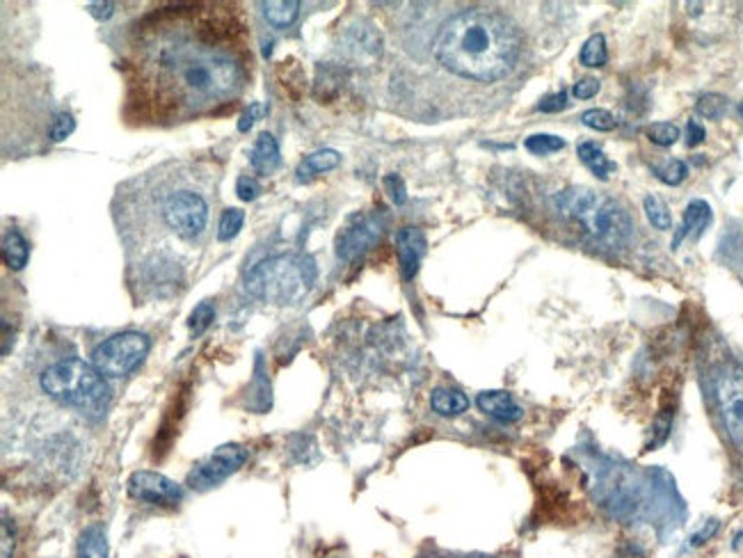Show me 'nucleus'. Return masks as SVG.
Segmentation results:
<instances>
[{"label": "nucleus", "instance_id": "f257e3e1", "mask_svg": "<svg viewBox=\"0 0 743 558\" xmlns=\"http://www.w3.org/2000/svg\"><path fill=\"white\" fill-rule=\"evenodd\" d=\"M252 55L243 16L229 3H178L138 25L131 105L151 122H186L240 96Z\"/></svg>", "mask_w": 743, "mask_h": 558}, {"label": "nucleus", "instance_id": "f03ea898", "mask_svg": "<svg viewBox=\"0 0 743 558\" xmlns=\"http://www.w3.org/2000/svg\"><path fill=\"white\" fill-rule=\"evenodd\" d=\"M435 58L460 78L492 83L511 74L520 58V35L492 10H465L437 32Z\"/></svg>", "mask_w": 743, "mask_h": 558}, {"label": "nucleus", "instance_id": "7ed1b4c3", "mask_svg": "<svg viewBox=\"0 0 743 558\" xmlns=\"http://www.w3.org/2000/svg\"><path fill=\"white\" fill-rule=\"evenodd\" d=\"M554 206L563 218L572 220L593 242L606 250H620L630 242L634 224L630 213L615 199L590 188H567L554 195Z\"/></svg>", "mask_w": 743, "mask_h": 558}, {"label": "nucleus", "instance_id": "20e7f679", "mask_svg": "<svg viewBox=\"0 0 743 558\" xmlns=\"http://www.w3.org/2000/svg\"><path fill=\"white\" fill-rule=\"evenodd\" d=\"M316 263L304 254H277L249 270L245 288L249 296L273 305H295L312 291Z\"/></svg>", "mask_w": 743, "mask_h": 558}, {"label": "nucleus", "instance_id": "39448f33", "mask_svg": "<svg viewBox=\"0 0 743 558\" xmlns=\"http://www.w3.org/2000/svg\"><path fill=\"white\" fill-rule=\"evenodd\" d=\"M41 389L65 406L95 410L108 398V385L92 364L83 360H62L41 373Z\"/></svg>", "mask_w": 743, "mask_h": 558}, {"label": "nucleus", "instance_id": "423d86ee", "mask_svg": "<svg viewBox=\"0 0 743 558\" xmlns=\"http://www.w3.org/2000/svg\"><path fill=\"white\" fill-rule=\"evenodd\" d=\"M713 398L729 442L743 453V366L728 361L716 369Z\"/></svg>", "mask_w": 743, "mask_h": 558}, {"label": "nucleus", "instance_id": "0eeeda50", "mask_svg": "<svg viewBox=\"0 0 743 558\" xmlns=\"http://www.w3.org/2000/svg\"><path fill=\"white\" fill-rule=\"evenodd\" d=\"M147 334L140 332H124L105 339L92 352V366L105 378H124L147 357L149 352Z\"/></svg>", "mask_w": 743, "mask_h": 558}, {"label": "nucleus", "instance_id": "6e6552de", "mask_svg": "<svg viewBox=\"0 0 743 558\" xmlns=\"http://www.w3.org/2000/svg\"><path fill=\"white\" fill-rule=\"evenodd\" d=\"M248 460V449L240 444H222L213 451L211 455L199 460L188 474V485L197 492H206V489L215 488L229 476L236 474Z\"/></svg>", "mask_w": 743, "mask_h": 558}, {"label": "nucleus", "instance_id": "1a4fd4ad", "mask_svg": "<svg viewBox=\"0 0 743 558\" xmlns=\"http://www.w3.org/2000/svg\"><path fill=\"white\" fill-rule=\"evenodd\" d=\"M163 215L174 233H178L186 241H193L206 227L208 206L202 195L193 193V190H181V193L169 195Z\"/></svg>", "mask_w": 743, "mask_h": 558}, {"label": "nucleus", "instance_id": "9d476101", "mask_svg": "<svg viewBox=\"0 0 743 558\" xmlns=\"http://www.w3.org/2000/svg\"><path fill=\"white\" fill-rule=\"evenodd\" d=\"M129 494L135 501L154 506H177L184 489L159 471H135L129 479Z\"/></svg>", "mask_w": 743, "mask_h": 558}, {"label": "nucleus", "instance_id": "9b49d317", "mask_svg": "<svg viewBox=\"0 0 743 558\" xmlns=\"http://www.w3.org/2000/svg\"><path fill=\"white\" fill-rule=\"evenodd\" d=\"M382 233V224L377 215H357L350 224L339 232L337 236V257L341 261H352L367 250H371Z\"/></svg>", "mask_w": 743, "mask_h": 558}, {"label": "nucleus", "instance_id": "f8f14e48", "mask_svg": "<svg viewBox=\"0 0 743 558\" xmlns=\"http://www.w3.org/2000/svg\"><path fill=\"white\" fill-rule=\"evenodd\" d=\"M396 247H398V263H401V275L405 282L414 279L421 259L426 254L428 241L423 236L421 229L416 227H403L396 233Z\"/></svg>", "mask_w": 743, "mask_h": 558}, {"label": "nucleus", "instance_id": "ddd939ff", "mask_svg": "<svg viewBox=\"0 0 743 558\" xmlns=\"http://www.w3.org/2000/svg\"><path fill=\"white\" fill-rule=\"evenodd\" d=\"M711 220H713L711 206H709L704 199H693V202H689V206H686V211H684L682 224H679L677 233H675V238H673V250H677V247L682 245L686 238L702 236L704 229L711 224Z\"/></svg>", "mask_w": 743, "mask_h": 558}, {"label": "nucleus", "instance_id": "4468645a", "mask_svg": "<svg viewBox=\"0 0 743 558\" xmlns=\"http://www.w3.org/2000/svg\"><path fill=\"white\" fill-rule=\"evenodd\" d=\"M476 406L481 407V412H485L487 416L501 421V424H515L524 415V410L517 406V400L508 391H483L476 398Z\"/></svg>", "mask_w": 743, "mask_h": 558}, {"label": "nucleus", "instance_id": "2eb2a0df", "mask_svg": "<svg viewBox=\"0 0 743 558\" xmlns=\"http://www.w3.org/2000/svg\"><path fill=\"white\" fill-rule=\"evenodd\" d=\"M249 163L254 172L273 174L279 165V144L270 133H261L249 151Z\"/></svg>", "mask_w": 743, "mask_h": 558}, {"label": "nucleus", "instance_id": "dca6fc26", "mask_svg": "<svg viewBox=\"0 0 743 558\" xmlns=\"http://www.w3.org/2000/svg\"><path fill=\"white\" fill-rule=\"evenodd\" d=\"M430 407L439 416H458L469 410V398L451 387H439L430 394Z\"/></svg>", "mask_w": 743, "mask_h": 558}, {"label": "nucleus", "instance_id": "f3484780", "mask_svg": "<svg viewBox=\"0 0 743 558\" xmlns=\"http://www.w3.org/2000/svg\"><path fill=\"white\" fill-rule=\"evenodd\" d=\"M576 153H579L581 163H584L585 168L594 174V177L602 178V181H606L609 174L615 169V163L613 160H609L604 149H602L597 142H581L579 147H576Z\"/></svg>", "mask_w": 743, "mask_h": 558}, {"label": "nucleus", "instance_id": "a211bd4d", "mask_svg": "<svg viewBox=\"0 0 743 558\" xmlns=\"http://www.w3.org/2000/svg\"><path fill=\"white\" fill-rule=\"evenodd\" d=\"M339 163H341V153L334 151V149H321V151L309 153L307 159L300 163V168H297V178L304 181V178L316 177V174L330 172V169L337 168Z\"/></svg>", "mask_w": 743, "mask_h": 558}, {"label": "nucleus", "instance_id": "6ab92c4d", "mask_svg": "<svg viewBox=\"0 0 743 558\" xmlns=\"http://www.w3.org/2000/svg\"><path fill=\"white\" fill-rule=\"evenodd\" d=\"M78 558H108V540L101 524H89L78 540Z\"/></svg>", "mask_w": 743, "mask_h": 558}, {"label": "nucleus", "instance_id": "aec40b11", "mask_svg": "<svg viewBox=\"0 0 743 558\" xmlns=\"http://www.w3.org/2000/svg\"><path fill=\"white\" fill-rule=\"evenodd\" d=\"M28 241L21 236V232L10 229V232L3 236V261H5L12 270H21V268L28 263Z\"/></svg>", "mask_w": 743, "mask_h": 558}, {"label": "nucleus", "instance_id": "412c9836", "mask_svg": "<svg viewBox=\"0 0 743 558\" xmlns=\"http://www.w3.org/2000/svg\"><path fill=\"white\" fill-rule=\"evenodd\" d=\"M263 14L275 28H288L300 14V3L297 0H270V3H263Z\"/></svg>", "mask_w": 743, "mask_h": 558}, {"label": "nucleus", "instance_id": "4be33fe9", "mask_svg": "<svg viewBox=\"0 0 743 558\" xmlns=\"http://www.w3.org/2000/svg\"><path fill=\"white\" fill-rule=\"evenodd\" d=\"M643 208H645V215H648L649 224H652L654 229H659V232H668V229H673V215H670V211H668V204H666L659 195H652V193L645 195Z\"/></svg>", "mask_w": 743, "mask_h": 558}, {"label": "nucleus", "instance_id": "5701e85b", "mask_svg": "<svg viewBox=\"0 0 743 558\" xmlns=\"http://www.w3.org/2000/svg\"><path fill=\"white\" fill-rule=\"evenodd\" d=\"M609 59V50H606V37L604 35H593L585 40L584 49H581V62L590 69H600V67L606 65Z\"/></svg>", "mask_w": 743, "mask_h": 558}, {"label": "nucleus", "instance_id": "b1692460", "mask_svg": "<svg viewBox=\"0 0 743 558\" xmlns=\"http://www.w3.org/2000/svg\"><path fill=\"white\" fill-rule=\"evenodd\" d=\"M524 147L529 149L535 156H547V153H554L565 149V140L558 138V135H549V133H535L529 135L524 142Z\"/></svg>", "mask_w": 743, "mask_h": 558}, {"label": "nucleus", "instance_id": "393cba45", "mask_svg": "<svg viewBox=\"0 0 743 558\" xmlns=\"http://www.w3.org/2000/svg\"><path fill=\"white\" fill-rule=\"evenodd\" d=\"M215 318V306L213 302H199L197 306L193 309V314H190V321H188V330L193 336H202L204 332L208 330V325L213 323Z\"/></svg>", "mask_w": 743, "mask_h": 558}, {"label": "nucleus", "instance_id": "a878e982", "mask_svg": "<svg viewBox=\"0 0 743 558\" xmlns=\"http://www.w3.org/2000/svg\"><path fill=\"white\" fill-rule=\"evenodd\" d=\"M654 174H657L666 186H679L684 178L689 177V165L679 159H670L666 160L664 165H659V168H654Z\"/></svg>", "mask_w": 743, "mask_h": 558}, {"label": "nucleus", "instance_id": "bb28decb", "mask_svg": "<svg viewBox=\"0 0 743 558\" xmlns=\"http://www.w3.org/2000/svg\"><path fill=\"white\" fill-rule=\"evenodd\" d=\"M728 99L723 95H704L695 104V113L704 119H720L728 113Z\"/></svg>", "mask_w": 743, "mask_h": 558}, {"label": "nucleus", "instance_id": "cd10ccee", "mask_svg": "<svg viewBox=\"0 0 743 558\" xmlns=\"http://www.w3.org/2000/svg\"><path fill=\"white\" fill-rule=\"evenodd\" d=\"M645 135L649 138V142L659 144V147H670V144H675L679 140V129L670 122H657L649 123L648 129H645Z\"/></svg>", "mask_w": 743, "mask_h": 558}, {"label": "nucleus", "instance_id": "c85d7f7f", "mask_svg": "<svg viewBox=\"0 0 743 558\" xmlns=\"http://www.w3.org/2000/svg\"><path fill=\"white\" fill-rule=\"evenodd\" d=\"M581 122H584L588 129L602 131V133H609V131H613L615 126H618V119H615L613 114L604 108L585 110V113L581 114Z\"/></svg>", "mask_w": 743, "mask_h": 558}, {"label": "nucleus", "instance_id": "c756f323", "mask_svg": "<svg viewBox=\"0 0 743 558\" xmlns=\"http://www.w3.org/2000/svg\"><path fill=\"white\" fill-rule=\"evenodd\" d=\"M670 428H673V410L666 407V410H661L659 415H657V421H654L652 440L648 442V451L659 449L661 444H666V440H668L670 435Z\"/></svg>", "mask_w": 743, "mask_h": 558}, {"label": "nucleus", "instance_id": "7c9ffc66", "mask_svg": "<svg viewBox=\"0 0 743 558\" xmlns=\"http://www.w3.org/2000/svg\"><path fill=\"white\" fill-rule=\"evenodd\" d=\"M245 223V213L240 208H227L220 218V227H218V238L220 241H231L240 227Z\"/></svg>", "mask_w": 743, "mask_h": 558}, {"label": "nucleus", "instance_id": "2f4dec72", "mask_svg": "<svg viewBox=\"0 0 743 558\" xmlns=\"http://www.w3.org/2000/svg\"><path fill=\"white\" fill-rule=\"evenodd\" d=\"M74 131H76V119L71 117L69 113H58L49 126V138L53 140V142H62V140L69 138Z\"/></svg>", "mask_w": 743, "mask_h": 558}, {"label": "nucleus", "instance_id": "473e14b6", "mask_svg": "<svg viewBox=\"0 0 743 558\" xmlns=\"http://www.w3.org/2000/svg\"><path fill=\"white\" fill-rule=\"evenodd\" d=\"M236 193L243 202H254L261 195V183L254 177H240L236 183Z\"/></svg>", "mask_w": 743, "mask_h": 558}, {"label": "nucleus", "instance_id": "72a5a7b5", "mask_svg": "<svg viewBox=\"0 0 743 558\" xmlns=\"http://www.w3.org/2000/svg\"><path fill=\"white\" fill-rule=\"evenodd\" d=\"M385 188L389 190V197L394 199V204H405L407 202V190H405V183H403V178L398 177V174H389V177H385Z\"/></svg>", "mask_w": 743, "mask_h": 558}, {"label": "nucleus", "instance_id": "f704fd0d", "mask_svg": "<svg viewBox=\"0 0 743 558\" xmlns=\"http://www.w3.org/2000/svg\"><path fill=\"white\" fill-rule=\"evenodd\" d=\"M565 108H567V92H556V95L545 96V99L538 104L540 113H560V110Z\"/></svg>", "mask_w": 743, "mask_h": 558}, {"label": "nucleus", "instance_id": "c9c22d12", "mask_svg": "<svg viewBox=\"0 0 743 558\" xmlns=\"http://www.w3.org/2000/svg\"><path fill=\"white\" fill-rule=\"evenodd\" d=\"M263 113H266V108H263L261 104L249 105V110H245L243 117H240V122H238V131H240V133H248L254 123H257V119L263 117Z\"/></svg>", "mask_w": 743, "mask_h": 558}, {"label": "nucleus", "instance_id": "e433bc0d", "mask_svg": "<svg viewBox=\"0 0 743 558\" xmlns=\"http://www.w3.org/2000/svg\"><path fill=\"white\" fill-rule=\"evenodd\" d=\"M572 92H575L576 99H593V96H597V92H600V80H594V78L579 80Z\"/></svg>", "mask_w": 743, "mask_h": 558}, {"label": "nucleus", "instance_id": "4c0bfd02", "mask_svg": "<svg viewBox=\"0 0 743 558\" xmlns=\"http://www.w3.org/2000/svg\"><path fill=\"white\" fill-rule=\"evenodd\" d=\"M719 519H709V522H704L702 529L698 531V534L691 535V547H698V544H704L707 540H711L713 535H716V531H719Z\"/></svg>", "mask_w": 743, "mask_h": 558}, {"label": "nucleus", "instance_id": "58836bf2", "mask_svg": "<svg viewBox=\"0 0 743 558\" xmlns=\"http://www.w3.org/2000/svg\"><path fill=\"white\" fill-rule=\"evenodd\" d=\"M704 135H707V131H704L702 123L698 119H689V123H686V147H698L700 142H704Z\"/></svg>", "mask_w": 743, "mask_h": 558}, {"label": "nucleus", "instance_id": "ea45409f", "mask_svg": "<svg viewBox=\"0 0 743 558\" xmlns=\"http://www.w3.org/2000/svg\"><path fill=\"white\" fill-rule=\"evenodd\" d=\"M87 12L92 16H96L99 21L110 19V14L114 12V3H89Z\"/></svg>", "mask_w": 743, "mask_h": 558}, {"label": "nucleus", "instance_id": "a19ab883", "mask_svg": "<svg viewBox=\"0 0 743 558\" xmlns=\"http://www.w3.org/2000/svg\"><path fill=\"white\" fill-rule=\"evenodd\" d=\"M14 552V534L10 529V522L3 519V558H12Z\"/></svg>", "mask_w": 743, "mask_h": 558}, {"label": "nucleus", "instance_id": "79ce46f5", "mask_svg": "<svg viewBox=\"0 0 743 558\" xmlns=\"http://www.w3.org/2000/svg\"><path fill=\"white\" fill-rule=\"evenodd\" d=\"M738 114H741V117H743V101H741V104H738Z\"/></svg>", "mask_w": 743, "mask_h": 558}]
</instances>
